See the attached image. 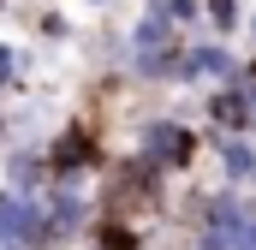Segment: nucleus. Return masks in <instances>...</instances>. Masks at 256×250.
<instances>
[{
	"instance_id": "nucleus-1",
	"label": "nucleus",
	"mask_w": 256,
	"mask_h": 250,
	"mask_svg": "<svg viewBox=\"0 0 256 250\" xmlns=\"http://www.w3.org/2000/svg\"><path fill=\"white\" fill-rule=\"evenodd\" d=\"M167 173L161 167H149L137 149L120 155V161H108V179L96 190V208L102 214H131V220H143V214H161L167 208Z\"/></svg>"
},
{
	"instance_id": "nucleus-2",
	"label": "nucleus",
	"mask_w": 256,
	"mask_h": 250,
	"mask_svg": "<svg viewBox=\"0 0 256 250\" xmlns=\"http://www.w3.org/2000/svg\"><path fill=\"white\" fill-rule=\"evenodd\" d=\"M131 149H137L149 167H161L167 179H185L196 161H202V149H208V131H196V125L179 120V114H149V120L131 131Z\"/></svg>"
},
{
	"instance_id": "nucleus-3",
	"label": "nucleus",
	"mask_w": 256,
	"mask_h": 250,
	"mask_svg": "<svg viewBox=\"0 0 256 250\" xmlns=\"http://www.w3.org/2000/svg\"><path fill=\"white\" fill-rule=\"evenodd\" d=\"M42 208H48V250H72L90 238V226H96V185H84V179H54V185L42 190Z\"/></svg>"
},
{
	"instance_id": "nucleus-4",
	"label": "nucleus",
	"mask_w": 256,
	"mask_h": 250,
	"mask_svg": "<svg viewBox=\"0 0 256 250\" xmlns=\"http://www.w3.org/2000/svg\"><path fill=\"white\" fill-rule=\"evenodd\" d=\"M179 90H220V84H244V54L220 36H191L179 54Z\"/></svg>"
},
{
	"instance_id": "nucleus-5",
	"label": "nucleus",
	"mask_w": 256,
	"mask_h": 250,
	"mask_svg": "<svg viewBox=\"0 0 256 250\" xmlns=\"http://www.w3.org/2000/svg\"><path fill=\"white\" fill-rule=\"evenodd\" d=\"M48 167H54V179H96V173H108V149H102V137H96V125L72 120L60 125L54 137H48Z\"/></svg>"
},
{
	"instance_id": "nucleus-6",
	"label": "nucleus",
	"mask_w": 256,
	"mask_h": 250,
	"mask_svg": "<svg viewBox=\"0 0 256 250\" xmlns=\"http://www.w3.org/2000/svg\"><path fill=\"white\" fill-rule=\"evenodd\" d=\"M0 250H48L42 196H18L12 185H0Z\"/></svg>"
},
{
	"instance_id": "nucleus-7",
	"label": "nucleus",
	"mask_w": 256,
	"mask_h": 250,
	"mask_svg": "<svg viewBox=\"0 0 256 250\" xmlns=\"http://www.w3.org/2000/svg\"><path fill=\"white\" fill-rule=\"evenodd\" d=\"M0 185H12L18 196H42L54 185V167H48V137H12L0 149Z\"/></svg>"
},
{
	"instance_id": "nucleus-8",
	"label": "nucleus",
	"mask_w": 256,
	"mask_h": 250,
	"mask_svg": "<svg viewBox=\"0 0 256 250\" xmlns=\"http://www.w3.org/2000/svg\"><path fill=\"white\" fill-rule=\"evenodd\" d=\"M202 120L220 137H256V114H250V84H220L202 90Z\"/></svg>"
},
{
	"instance_id": "nucleus-9",
	"label": "nucleus",
	"mask_w": 256,
	"mask_h": 250,
	"mask_svg": "<svg viewBox=\"0 0 256 250\" xmlns=\"http://www.w3.org/2000/svg\"><path fill=\"white\" fill-rule=\"evenodd\" d=\"M208 155L220 167V185L256 190V137H220V131H208Z\"/></svg>"
},
{
	"instance_id": "nucleus-10",
	"label": "nucleus",
	"mask_w": 256,
	"mask_h": 250,
	"mask_svg": "<svg viewBox=\"0 0 256 250\" xmlns=\"http://www.w3.org/2000/svg\"><path fill=\"white\" fill-rule=\"evenodd\" d=\"M90 250H149V232H143V220H131V214H96V226H90Z\"/></svg>"
},
{
	"instance_id": "nucleus-11",
	"label": "nucleus",
	"mask_w": 256,
	"mask_h": 250,
	"mask_svg": "<svg viewBox=\"0 0 256 250\" xmlns=\"http://www.w3.org/2000/svg\"><path fill=\"white\" fill-rule=\"evenodd\" d=\"M244 0H202V30L208 36H220V42H232L238 30H244Z\"/></svg>"
},
{
	"instance_id": "nucleus-12",
	"label": "nucleus",
	"mask_w": 256,
	"mask_h": 250,
	"mask_svg": "<svg viewBox=\"0 0 256 250\" xmlns=\"http://www.w3.org/2000/svg\"><path fill=\"white\" fill-rule=\"evenodd\" d=\"M24 78H30V54H24V48H12V42H0V96L24 90Z\"/></svg>"
},
{
	"instance_id": "nucleus-13",
	"label": "nucleus",
	"mask_w": 256,
	"mask_h": 250,
	"mask_svg": "<svg viewBox=\"0 0 256 250\" xmlns=\"http://www.w3.org/2000/svg\"><path fill=\"white\" fill-rule=\"evenodd\" d=\"M36 30H42V42H66V36H72V24H66L60 12H42V18H36Z\"/></svg>"
},
{
	"instance_id": "nucleus-14",
	"label": "nucleus",
	"mask_w": 256,
	"mask_h": 250,
	"mask_svg": "<svg viewBox=\"0 0 256 250\" xmlns=\"http://www.w3.org/2000/svg\"><path fill=\"white\" fill-rule=\"evenodd\" d=\"M232 250H256V190H250V214H244V226H238Z\"/></svg>"
},
{
	"instance_id": "nucleus-15",
	"label": "nucleus",
	"mask_w": 256,
	"mask_h": 250,
	"mask_svg": "<svg viewBox=\"0 0 256 250\" xmlns=\"http://www.w3.org/2000/svg\"><path fill=\"white\" fill-rule=\"evenodd\" d=\"M244 36H250V48H256V6H250V18H244Z\"/></svg>"
},
{
	"instance_id": "nucleus-16",
	"label": "nucleus",
	"mask_w": 256,
	"mask_h": 250,
	"mask_svg": "<svg viewBox=\"0 0 256 250\" xmlns=\"http://www.w3.org/2000/svg\"><path fill=\"white\" fill-rule=\"evenodd\" d=\"M84 6H114V0H84Z\"/></svg>"
},
{
	"instance_id": "nucleus-17",
	"label": "nucleus",
	"mask_w": 256,
	"mask_h": 250,
	"mask_svg": "<svg viewBox=\"0 0 256 250\" xmlns=\"http://www.w3.org/2000/svg\"><path fill=\"white\" fill-rule=\"evenodd\" d=\"M250 114H256V84H250Z\"/></svg>"
},
{
	"instance_id": "nucleus-18",
	"label": "nucleus",
	"mask_w": 256,
	"mask_h": 250,
	"mask_svg": "<svg viewBox=\"0 0 256 250\" xmlns=\"http://www.w3.org/2000/svg\"><path fill=\"white\" fill-rule=\"evenodd\" d=\"M0 12H6V0H0Z\"/></svg>"
},
{
	"instance_id": "nucleus-19",
	"label": "nucleus",
	"mask_w": 256,
	"mask_h": 250,
	"mask_svg": "<svg viewBox=\"0 0 256 250\" xmlns=\"http://www.w3.org/2000/svg\"><path fill=\"white\" fill-rule=\"evenodd\" d=\"M0 102H6V96H0Z\"/></svg>"
}]
</instances>
